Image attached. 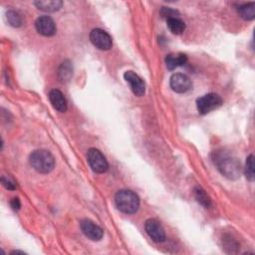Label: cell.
Here are the masks:
<instances>
[{"label": "cell", "mask_w": 255, "mask_h": 255, "mask_svg": "<svg viewBox=\"0 0 255 255\" xmlns=\"http://www.w3.org/2000/svg\"><path fill=\"white\" fill-rule=\"evenodd\" d=\"M34 4L39 10L44 12H55L62 7L63 2L59 0H39L34 2Z\"/></svg>", "instance_id": "4fadbf2b"}, {"label": "cell", "mask_w": 255, "mask_h": 255, "mask_svg": "<svg viewBox=\"0 0 255 255\" xmlns=\"http://www.w3.org/2000/svg\"><path fill=\"white\" fill-rule=\"evenodd\" d=\"M237 11L239 15L245 20H253L255 18V4L253 2L239 5Z\"/></svg>", "instance_id": "9a60e30c"}, {"label": "cell", "mask_w": 255, "mask_h": 255, "mask_svg": "<svg viewBox=\"0 0 255 255\" xmlns=\"http://www.w3.org/2000/svg\"><path fill=\"white\" fill-rule=\"evenodd\" d=\"M168 23V27L170 28V30L177 35L182 34L185 30H186V24L185 22L180 19L179 17H175V18H171L167 20Z\"/></svg>", "instance_id": "2e32d148"}, {"label": "cell", "mask_w": 255, "mask_h": 255, "mask_svg": "<svg viewBox=\"0 0 255 255\" xmlns=\"http://www.w3.org/2000/svg\"><path fill=\"white\" fill-rule=\"evenodd\" d=\"M73 74V67L69 61H65L61 64L58 70V76L62 82L69 81Z\"/></svg>", "instance_id": "e0dca14e"}, {"label": "cell", "mask_w": 255, "mask_h": 255, "mask_svg": "<svg viewBox=\"0 0 255 255\" xmlns=\"http://www.w3.org/2000/svg\"><path fill=\"white\" fill-rule=\"evenodd\" d=\"M31 167L40 174H49L55 167V160L52 154L45 150L34 151L29 158Z\"/></svg>", "instance_id": "7a4b0ae2"}, {"label": "cell", "mask_w": 255, "mask_h": 255, "mask_svg": "<svg viewBox=\"0 0 255 255\" xmlns=\"http://www.w3.org/2000/svg\"><path fill=\"white\" fill-rule=\"evenodd\" d=\"M81 230L86 237L93 241L101 240L104 235L103 229L89 219H84L81 221Z\"/></svg>", "instance_id": "9c48e42d"}, {"label": "cell", "mask_w": 255, "mask_h": 255, "mask_svg": "<svg viewBox=\"0 0 255 255\" xmlns=\"http://www.w3.org/2000/svg\"><path fill=\"white\" fill-rule=\"evenodd\" d=\"M90 40L96 48L103 50V51L110 50L113 45L111 36L106 31H104L100 28H96L91 31Z\"/></svg>", "instance_id": "8992f818"}, {"label": "cell", "mask_w": 255, "mask_h": 255, "mask_svg": "<svg viewBox=\"0 0 255 255\" xmlns=\"http://www.w3.org/2000/svg\"><path fill=\"white\" fill-rule=\"evenodd\" d=\"M244 174L248 181H250V182L254 181L255 176H254V157H253V155H250L246 160Z\"/></svg>", "instance_id": "d6986e66"}, {"label": "cell", "mask_w": 255, "mask_h": 255, "mask_svg": "<svg viewBox=\"0 0 255 255\" xmlns=\"http://www.w3.org/2000/svg\"><path fill=\"white\" fill-rule=\"evenodd\" d=\"M10 204H11V207H12L14 210H18V209L20 208V206H21V203H20V200H19L18 197H14V198L11 200Z\"/></svg>", "instance_id": "603a6c76"}, {"label": "cell", "mask_w": 255, "mask_h": 255, "mask_svg": "<svg viewBox=\"0 0 255 255\" xmlns=\"http://www.w3.org/2000/svg\"><path fill=\"white\" fill-rule=\"evenodd\" d=\"M216 165L219 172L226 178L230 180H235L240 177V163L228 156H217Z\"/></svg>", "instance_id": "3957f363"}, {"label": "cell", "mask_w": 255, "mask_h": 255, "mask_svg": "<svg viewBox=\"0 0 255 255\" xmlns=\"http://www.w3.org/2000/svg\"><path fill=\"white\" fill-rule=\"evenodd\" d=\"M1 184L3 185V187L9 191H14L16 189L15 184L10 180V179H6L4 177L1 178Z\"/></svg>", "instance_id": "7402d4cb"}, {"label": "cell", "mask_w": 255, "mask_h": 255, "mask_svg": "<svg viewBox=\"0 0 255 255\" xmlns=\"http://www.w3.org/2000/svg\"><path fill=\"white\" fill-rule=\"evenodd\" d=\"M49 100L53 108L58 112L64 113L67 111V101L61 91L57 89L51 90L49 93Z\"/></svg>", "instance_id": "7c38bea8"}, {"label": "cell", "mask_w": 255, "mask_h": 255, "mask_svg": "<svg viewBox=\"0 0 255 255\" xmlns=\"http://www.w3.org/2000/svg\"><path fill=\"white\" fill-rule=\"evenodd\" d=\"M171 88L173 89V91L183 94L186 93L188 91H190L191 89V79L182 73H177L174 74L171 78Z\"/></svg>", "instance_id": "30bf717a"}, {"label": "cell", "mask_w": 255, "mask_h": 255, "mask_svg": "<svg viewBox=\"0 0 255 255\" xmlns=\"http://www.w3.org/2000/svg\"><path fill=\"white\" fill-rule=\"evenodd\" d=\"M188 62V57L185 54H170L166 58V64L169 70H175L176 68L185 65Z\"/></svg>", "instance_id": "5bb4252c"}, {"label": "cell", "mask_w": 255, "mask_h": 255, "mask_svg": "<svg viewBox=\"0 0 255 255\" xmlns=\"http://www.w3.org/2000/svg\"><path fill=\"white\" fill-rule=\"evenodd\" d=\"M115 202L119 210L127 214L136 213L140 207V198L132 191L122 190L116 193Z\"/></svg>", "instance_id": "6da1fadb"}, {"label": "cell", "mask_w": 255, "mask_h": 255, "mask_svg": "<svg viewBox=\"0 0 255 255\" xmlns=\"http://www.w3.org/2000/svg\"><path fill=\"white\" fill-rule=\"evenodd\" d=\"M194 196L198 203H200L203 207L209 208L211 206V200L209 196L206 194V192L201 188H195L194 189Z\"/></svg>", "instance_id": "ac0fdd59"}, {"label": "cell", "mask_w": 255, "mask_h": 255, "mask_svg": "<svg viewBox=\"0 0 255 255\" xmlns=\"http://www.w3.org/2000/svg\"><path fill=\"white\" fill-rule=\"evenodd\" d=\"M221 104H222L221 97L214 93L206 94L198 98L196 101L197 111L200 115H206L212 112L213 110H216L221 106Z\"/></svg>", "instance_id": "277c9868"}, {"label": "cell", "mask_w": 255, "mask_h": 255, "mask_svg": "<svg viewBox=\"0 0 255 255\" xmlns=\"http://www.w3.org/2000/svg\"><path fill=\"white\" fill-rule=\"evenodd\" d=\"M87 160L91 169L97 174L106 173L109 169V164L104 155L97 149H90L88 151Z\"/></svg>", "instance_id": "5b68a950"}, {"label": "cell", "mask_w": 255, "mask_h": 255, "mask_svg": "<svg viewBox=\"0 0 255 255\" xmlns=\"http://www.w3.org/2000/svg\"><path fill=\"white\" fill-rule=\"evenodd\" d=\"M145 229L155 242H164L166 240V232L158 220L148 219L145 223Z\"/></svg>", "instance_id": "ba28073f"}, {"label": "cell", "mask_w": 255, "mask_h": 255, "mask_svg": "<svg viewBox=\"0 0 255 255\" xmlns=\"http://www.w3.org/2000/svg\"><path fill=\"white\" fill-rule=\"evenodd\" d=\"M161 15L163 18L165 19H171V18H175L179 16V12L177 10H174L172 8H168V7H163L161 10Z\"/></svg>", "instance_id": "44dd1931"}, {"label": "cell", "mask_w": 255, "mask_h": 255, "mask_svg": "<svg viewBox=\"0 0 255 255\" xmlns=\"http://www.w3.org/2000/svg\"><path fill=\"white\" fill-rule=\"evenodd\" d=\"M8 23L13 27H20L22 25V18L20 14L14 10H9L6 13Z\"/></svg>", "instance_id": "ffe728a7"}, {"label": "cell", "mask_w": 255, "mask_h": 255, "mask_svg": "<svg viewBox=\"0 0 255 255\" xmlns=\"http://www.w3.org/2000/svg\"><path fill=\"white\" fill-rule=\"evenodd\" d=\"M36 30L43 36H53L56 33V25L49 16H40L35 22Z\"/></svg>", "instance_id": "8fae6325"}, {"label": "cell", "mask_w": 255, "mask_h": 255, "mask_svg": "<svg viewBox=\"0 0 255 255\" xmlns=\"http://www.w3.org/2000/svg\"><path fill=\"white\" fill-rule=\"evenodd\" d=\"M124 78L127 83H129L133 93L136 96H144L146 92V84L138 74H136L134 71H127L124 74Z\"/></svg>", "instance_id": "52a82bcc"}]
</instances>
